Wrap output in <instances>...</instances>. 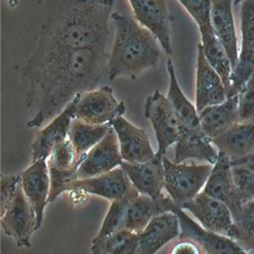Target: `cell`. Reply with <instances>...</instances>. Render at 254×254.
Segmentation results:
<instances>
[{
	"mask_svg": "<svg viewBox=\"0 0 254 254\" xmlns=\"http://www.w3.org/2000/svg\"><path fill=\"white\" fill-rule=\"evenodd\" d=\"M211 142L231 163L240 161L254 152V122L238 121Z\"/></svg>",
	"mask_w": 254,
	"mask_h": 254,
	"instance_id": "cell-23",
	"label": "cell"
},
{
	"mask_svg": "<svg viewBox=\"0 0 254 254\" xmlns=\"http://www.w3.org/2000/svg\"><path fill=\"white\" fill-rule=\"evenodd\" d=\"M195 107L199 113L204 108L219 104L227 99L225 84L206 60L198 43L195 60Z\"/></svg>",
	"mask_w": 254,
	"mask_h": 254,
	"instance_id": "cell-13",
	"label": "cell"
},
{
	"mask_svg": "<svg viewBox=\"0 0 254 254\" xmlns=\"http://www.w3.org/2000/svg\"><path fill=\"white\" fill-rule=\"evenodd\" d=\"M157 203L160 212L173 211L179 217L181 227L179 238L194 241L204 254H251L234 239L204 229L198 222L190 218L186 210L176 205L168 194Z\"/></svg>",
	"mask_w": 254,
	"mask_h": 254,
	"instance_id": "cell-5",
	"label": "cell"
},
{
	"mask_svg": "<svg viewBox=\"0 0 254 254\" xmlns=\"http://www.w3.org/2000/svg\"><path fill=\"white\" fill-rule=\"evenodd\" d=\"M125 104L114 95L112 87L103 84L78 94L75 118L89 124H111L125 112Z\"/></svg>",
	"mask_w": 254,
	"mask_h": 254,
	"instance_id": "cell-6",
	"label": "cell"
},
{
	"mask_svg": "<svg viewBox=\"0 0 254 254\" xmlns=\"http://www.w3.org/2000/svg\"><path fill=\"white\" fill-rule=\"evenodd\" d=\"M244 0H234V6H238L240 5Z\"/></svg>",
	"mask_w": 254,
	"mask_h": 254,
	"instance_id": "cell-40",
	"label": "cell"
},
{
	"mask_svg": "<svg viewBox=\"0 0 254 254\" xmlns=\"http://www.w3.org/2000/svg\"><path fill=\"white\" fill-rule=\"evenodd\" d=\"M84 156H78L68 138L57 144L47 159L49 173L51 178V192L49 203L54 202L66 184L77 180V170L84 159Z\"/></svg>",
	"mask_w": 254,
	"mask_h": 254,
	"instance_id": "cell-12",
	"label": "cell"
},
{
	"mask_svg": "<svg viewBox=\"0 0 254 254\" xmlns=\"http://www.w3.org/2000/svg\"><path fill=\"white\" fill-rule=\"evenodd\" d=\"M166 68L169 76V88L167 97L179 117L181 128L200 130L201 126L197 109L182 90L172 59L167 60Z\"/></svg>",
	"mask_w": 254,
	"mask_h": 254,
	"instance_id": "cell-26",
	"label": "cell"
},
{
	"mask_svg": "<svg viewBox=\"0 0 254 254\" xmlns=\"http://www.w3.org/2000/svg\"><path fill=\"white\" fill-rule=\"evenodd\" d=\"M107 47L34 52L22 70L25 106L32 113L28 127H41L71 100L108 79Z\"/></svg>",
	"mask_w": 254,
	"mask_h": 254,
	"instance_id": "cell-1",
	"label": "cell"
},
{
	"mask_svg": "<svg viewBox=\"0 0 254 254\" xmlns=\"http://www.w3.org/2000/svg\"><path fill=\"white\" fill-rule=\"evenodd\" d=\"M207 194L224 202L235 215L245 202L235 185L230 159L218 152V158L202 190Z\"/></svg>",
	"mask_w": 254,
	"mask_h": 254,
	"instance_id": "cell-18",
	"label": "cell"
},
{
	"mask_svg": "<svg viewBox=\"0 0 254 254\" xmlns=\"http://www.w3.org/2000/svg\"><path fill=\"white\" fill-rule=\"evenodd\" d=\"M122 162L118 139L111 127L105 137L86 153L77 170V180L107 173L121 166Z\"/></svg>",
	"mask_w": 254,
	"mask_h": 254,
	"instance_id": "cell-17",
	"label": "cell"
},
{
	"mask_svg": "<svg viewBox=\"0 0 254 254\" xmlns=\"http://www.w3.org/2000/svg\"><path fill=\"white\" fill-rule=\"evenodd\" d=\"M233 5L234 0H211L210 21L212 29L226 50L234 68L239 56V43Z\"/></svg>",
	"mask_w": 254,
	"mask_h": 254,
	"instance_id": "cell-22",
	"label": "cell"
},
{
	"mask_svg": "<svg viewBox=\"0 0 254 254\" xmlns=\"http://www.w3.org/2000/svg\"><path fill=\"white\" fill-rule=\"evenodd\" d=\"M145 116L150 120L158 143L157 155L165 156L168 148L177 143L181 134V122L167 95L156 89L145 101Z\"/></svg>",
	"mask_w": 254,
	"mask_h": 254,
	"instance_id": "cell-7",
	"label": "cell"
},
{
	"mask_svg": "<svg viewBox=\"0 0 254 254\" xmlns=\"http://www.w3.org/2000/svg\"><path fill=\"white\" fill-rule=\"evenodd\" d=\"M138 193L139 191L133 187L124 197L111 201L110 206L107 210V213L103 219V222L97 234L94 236V238L91 241L92 245L98 244L102 242L104 239H106L108 236L112 235L113 233L121 229H124L123 224H124L127 205L129 201Z\"/></svg>",
	"mask_w": 254,
	"mask_h": 254,
	"instance_id": "cell-30",
	"label": "cell"
},
{
	"mask_svg": "<svg viewBox=\"0 0 254 254\" xmlns=\"http://www.w3.org/2000/svg\"><path fill=\"white\" fill-rule=\"evenodd\" d=\"M217 158L218 150L202 129L181 128V134L176 143L174 162L183 163L194 159L214 165Z\"/></svg>",
	"mask_w": 254,
	"mask_h": 254,
	"instance_id": "cell-24",
	"label": "cell"
},
{
	"mask_svg": "<svg viewBox=\"0 0 254 254\" xmlns=\"http://www.w3.org/2000/svg\"><path fill=\"white\" fill-rule=\"evenodd\" d=\"M189 13L198 28L199 34L212 29L210 21L211 0H177Z\"/></svg>",
	"mask_w": 254,
	"mask_h": 254,
	"instance_id": "cell-33",
	"label": "cell"
},
{
	"mask_svg": "<svg viewBox=\"0 0 254 254\" xmlns=\"http://www.w3.org/2000/svg\"><path fill=\"white\" fill-rule=\"evenodd\" d=\"M132 188L128 176L119 166L95 177L72 181L64 186V191H83L113 201L124 197Z\"/></svg>",
	"mask_w": 254,
	"mask_h": 254,
	"instance_id": "cell-14",
	"label": "cell"
},
{
	"mask_svg": "<svg viewBox=\"0 0 254 254\" xmlns=\"http://www.w3.org/2000/svg\"><path fill=\"white\" fill-rule=\"evenodd\" d=\"M237 95L239 122H254V73Z\"/></svg>",
	"mask_w": 254,
	"mask_h": 254,
	"instance_id": "cell-34",
	"label": "cell"
},
{
	"mask_svg": "<svg viewBox=\"0 0 254 254\" xmlns=\"http://www.w3.org/2000/svg\"><path fill=\"white\" fill-rule=\"evenodd\" d=\"M134 19L148 29L161 44L164 53L172 56L171 16L167 0H127Z\"/></svg>",
	"mask_w": 254,
	"mask_h": 254,
	"instance_id": "cell-11",
	"label": "cell"
},
{
	"mask_svg": "<svg viewBox=\"0 0 254 254\" xmlns=\"http://www.w3.org/2000/svg\"><path fill=\"white\" fill-rule=\"evenodd\" d=\"M159 213L160 209L157 201L139 192L127 205L123 228L139 234Z\"/></svg>",
	"mask_w": 254,
	"mask_h": 254,
	"instance_id": "cell-27",
	"label": "cell"
},
{
	"mask_svg": "<svg viewBox=\"0 0 254 254\" xmlns=\"http://www.w3.org/2000/svg\"><path fill=\"white\" fill-rule=\"evenodd\" d=\"M206 230L233 239L235 223L230 208L219 199L201 190L182 207Z\"/></svg>",
	"mask_w": 254,
	"mask_h": 254,
	"instance_id": "cell-9",
	"label": "cell"
},
{
	"mask_svg": "<svg viewBox=\"0 0 254 254\" xmlns=\"http://www.w3.org/2000/svg\"><path fill=\"white\" fill-rule=\"evenodd\" d=\"M138 234L121 229L98 244H91V254H135Z\"/></svg>",
	"mask_w": 254,
	"mask_h": 254,
	"instance_id": "cell-32",
	"label": "cell"
},
{
	"mask_svg": "<svg viewBox=\"0 0 254 254\" xmlns=\"http://www.w3.org/2000/svg\"><path fill=\"white\" fill-rule=\"evenodd\" d=\"M199 44L203 50L206 60L222 78L228 92L233 66L226 50L216 37L213 29L199 34Z\"/></svg>",
	"mask_w": 254,
	"mask_h": 254,
	"instance_id": "cell-28",
	"label": "cell"
},
{
	"mask_svg": "<svg viewBox=\"0 0 254 254\" xmlns=\"http://www.w3.org/2000/svg\"><path fill=\"white\" fill-rule=\"evenodd\" d=\"M239 56L232 70L227 97L238 94L254 73V0L240 4Z\"/></svg>",
	"mask_w": 254,
	"mask_h": 254,
	"instance_id": "cell-8",
	"label": "cell"
},
{
	"mask_svg": "<svg viewBox=\"0 0 254 254\" xmlns=\"http://www.w3.org/2000/svg\"><path fill=\"white\" fill-rule=\"evenodd\" d=\"M231 165H244V166L248 167L249 169H251L252 171H254V152L240 161L231 163Z\"/></svg>",
	"mask_w": 254,
	"mask_h": 254,
	"instance_id": "cell-38",
	"label": "cell"
},
{
	"mask_svg": "<svg viewBox=\"0 0 254 254\" xmlns=\"http://www.w3.org/2000/svg\"><path fill=\"white\" fill-rule=\"evenodd\" d=\"M6 3L10 8H15L19 4V0H6Z\"/></svg>",
	"mask_w": 254,
	"mask_h": 254,
	"instance_id": "cell-39",
	"label": "cell"
},
{
	"mask_svg": "<svg viewBox=\"0 0 254 254\" xmlns=\"http://www.w3.org/2000/svg\"><path fill=\"white\" fill-rule=\"evenodd\" d=\"M21 182L20 175H2L1 177V204L0 214H2L9 202L15 195L17 188Z\"/></svg>",
	"mask_w": 254,
	"mask_h": 254,
	"instance_id": "cell-36",
	"label": "cell"
},
{
	"mask_svg": "<svg viewBox=\"0 0 254 254\" xmlns=\"http://www.w3.org/2000/svg\"><path fill=\"white\" fill-rule=\"evenodd\" d=\"M120 167L140 193L146 194L156 201L166 195L163 192L165 190V173L162 156L156 154L154 159L142 163L123 161Z\"/></svg>",
	"mask_w": 254,
	"mask_h": 254,
	"instance_id": "cell-20",
	"label": "cell"
},
{
	"mask_svg": "<svg viewBox=\"0 0 254 254\" xmlns=\"http://www.w3.org/2000/svg\"><path fill=\"white\" fill-rule=\"evenodd\" d=\"M165 190L174 203L181 208L204 188L213 165L176 163L163 157Z\"/></svg>",
	"mask_w": 254,
	"mask_h": 254,
	"instance_id": "cell-4",
	"label": "cell"
},
{
	"mask_svg": "<svg viewBox=\"0 0 254 254\" xmlns=\"http://www.w3.org/2000/svg\"><path fill=\"white\" fill-rule=\"evenodd\" d=\"M170 254H202L200 247L190 239H181L171 249Z\"/></svg>",
	"mask_w": 254,
	"mask_h": 254,
	"instance_id": "cell-37",
	"label": "cell"
},
{
	"mask_svg": "<svg viewBox=\"0 0 254 254\" xmlns=\"http://www.w3.org/2000/svg\"><path fill=\"white\" fill-rule=\"evenodd\" d=\"M180 234L177 214L173 211L161 212L138 234L135 254H156L168 242L180 237Z\"/></svg>",
	"mask_w": 254,
	"mask_h": 254,
	"instance_id": "cell-21",
	"label": "cell"
},
{
	"mask_svg": "<svg viewBox=\"0 0 254 254\" xmlns=\"http://www.w3.org/2000/svg\"><path fill=\"white\" fill-rule=\"evenodd\" d=\"M114 38L108 57V80L120 76L136 78L156 68L164 52L157 38L134 17L112 13Z\"/></svg>",
	"mask_w": 254,
	"mask_h": 254,
	"instance_id": "cell-3",
	"label": "cell"
},
{
	"mask_svg": "<svg viewBox=\"0 0 254 254\" xmlns=\"http://www.w3.org/2000/svg\"><path fill=\"white\" fill-rule=\"evenodd\" d=\"M111 127V124H89L74 118L68 131V140L75 153L81 157L100 142Z\"/></svg>",
	"mask_w": 254,
	"mask_h": 254,
	"instance_id": "cell-29",
	"label": "cell"
},
{
	"mask_svg": "<svg viewBox=\"0 0 254 254\" xmlns=\"http://www.w3.org/2000/svg\"><path fill=\"white\" fill-rule=\"evenodd\" d=\"M198 114L202 131L212 140L239 121L238 95L229 96L225 101L208 106Z\"/></svg>",
	"mask_w": 254,
	"mask_h": 254,
	"instance_id": "cell-25",
	"label": "cell"
},
{
	"mask_svg": "<svg viewBox=\"0 0 254 254\" xmlns=\"http://www.w3.org/2000/svg\"><path fill=\"white\" fill-rule=\"evenodd\" d=\"M0 216L3 231L13 238L18 246L30 248L31 237L37 230V218L32 204L24 193L21 182L15 195Z\"/></svg>",
	"mask_w": 254,
	"mask_h": 254,
	"instance_id": "cell-10",
	"label": "cell"
},
{
	"mask_svg": "<svg viewBox=\"0 0 254 254\" xmlns=\"http://www.w3.org/2000/svg\"><path fill=\"white\" fill-rule=\"evenodd\" d=\"M20 177L24 193L35 210L38 230L43 224L44 212L51 192V178L47 159L31 162V165L20 174Z\"/></svg>",
	"mask_w": 254,
	"mask_h": 254,
	"instance_id": "cell-16",
	"label": "cell"
},
{
	"mask_svg": "<svg viewBox=\"0 0 254 254\" xmlns=\"http://www.w3.org/2000/svg\"><path fill=\"white\" fill-rule=\"evenodd\" d=\"M235 231L233 239L249 253L254 251V201H245L233 215Z\"/></svg>",
	"mask_w": 254,
	"mask_h": 254,
	"instance_id": "cell-31",
	"label": "cell"
},
{
	"mask_svg": "<svg viewBox=\"0 0 254 254\" xmlns=\"http://www.w3.org/2000/svg\"><path fill=\"white\" fill-rule=\"evenodd\" d=\"M116 0H47L36 51L107 47Z\"/></svg>",
	"mask_w": 254,
	"mask_h": 254,
	"instance_id": "cell-2",
	"label": "cell"
},
{
	"mask_svg": "<svg viewBox=\"0 0 254 254\" xmlns=\"http://www.w3.org/2000/svg\"><path fill=\"white\" fill-rule=\"evenodd\" d=\"M235 185L244 201H254V171L244 165H232Z\"/></svg>",
	"mask_w": 254,
	"mask_h": 254,
	"instance_id": "cell-35",
	"label": "cell"
},
{
	"mask_svg": "<svg viewBox=\"0 0 254 254\" xmlns=\"http://www.w3.org/2000/svg\"><path fill=\"white\" fill-rule=\"evenodd\" d=\"M124 162L142 163L155 158L149 137L146 131L129 122L123 116L117 117L111 122Z\"/></svg>",
	"mask_w": 254,
	"mask_h": 254,
	"instance_id": "cell-19",
	"label": "cell"
},
{
	"mask_svg": "<svg viewBox=\"0 0 254 254\" xmlns=\"http://www.w3.org/2000/svg\"><path fill=\"white\" fill-rule=\"evenodd\" d=\"M78 94H76L55 118L36 134L31 145V162L43 158L48 159L53 148L68 138L71 122L75 118Z\"/></svg>",
	"mask_w": 254,
	"mask_h": 254,
	"instance_id": "cell-15",
	"label": "cell"
}]
</instances>
